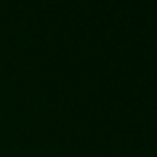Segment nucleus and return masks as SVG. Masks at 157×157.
I'll use <instances>...</instances> for the list:
<instances>
[]
</instances>
